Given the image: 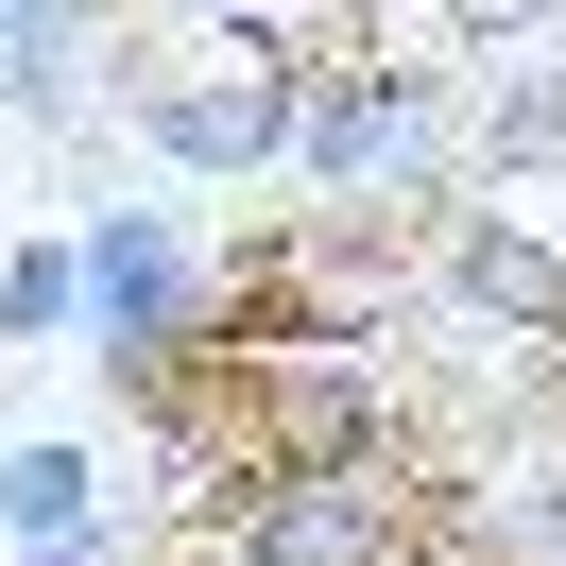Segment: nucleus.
Listing matches in <instances>:
<instances>
[{"instance_id":"7ed1b4c3","label":"nucleus","mask_w":566,"mask_h":566,"mask_svg":"<svg viewBox=\"0 0 566 566\" xmlns=\"http://www.w3.org/2000/svg\"><path fill=\"white\" fill-rule=\"evenodd\" d=\"M86 70H104V18H18V0H0V104L18 120H70Z\"/></svg>"},{"instance_id":"f03ea898","label":"nucleus","mask_w":566,"mask_h":566,"mask_svg":"<svg viewBox=\"0 0 566 566\" xmlns=\"http://www.w3.org/2000/svg\"><path fill=\"white\" fill-rule=\"evenodd\" d=\"M0 532L18 549H86L104 532V463L86 447H0Z\"/></svg>"},{"instance_id":"20e7f679","label":"nucleus","mask_w":566,"mask_h":566,"mask_svg":"<svg viewBox=\"0 0 566 566\" xmlns=\"http://www.w3.org/2000/svg\"><path fill=\"white\" fill-rule=\"evenodd\" d=\"M86 310V275H70V241H18L0 258V326H18V344H52V326Z\"/></svg>"},{"instance_id":"f257e3e1","label":"nucleus","mask_w":566,"mask_h":566,"mask_svg":"<svg viewBox=\"0 0 566 566\" xmlns=\"http://www.w3.org/2000/svg\"><path fill=\"white\" fill-rule=\"evenodd\" d=\"M70 275H86V326H104V378L189 360V326H207V241H189L172 207H104L70 241Z\"/></svg>"}]
</instances>
